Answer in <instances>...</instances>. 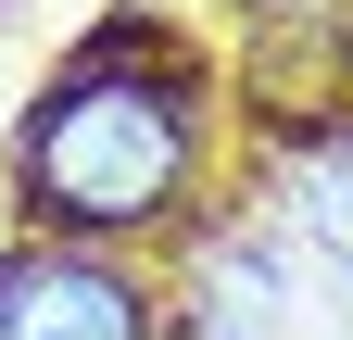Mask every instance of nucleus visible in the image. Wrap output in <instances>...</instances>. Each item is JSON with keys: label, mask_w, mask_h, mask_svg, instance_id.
<instances>
[{"label": "nucleus", "mask_w": 353, "mask_h": 340, "mask_svg": "<svg viewBox=\"0 0 353 340\" xmlns=\"http://www.w3.org/2000/svg\"><path fill=\"white\" fill-rule=\"evenodd\" d=\"M202 101L214 76L152 25H101L76 38L63 76L38 89L26 139H13V189H26V240H76V252H126L190 227L202 189Z\"/></svg>", "instance_id": "f257e3e1"}, {"label": "nucleus", "mask_w": 353, "mask_h": 340, "mask_svg": "<svg viewBox=\"0 0 353 340\" xmlns=\"http://www.w3.org/2000/svg\"><path fill=\"white\" fill-rule=\"evenodd\" d=\"M341 0H240V25H328Z\"/></svg>", "instance_id": "39448f33"}, {"label": "nucleus", "mask_w": 353, "mask_h": 340, "mask_svg": "<svg viewBox=\"0 0 353 340\" xmlns=\"http://www.w3.org/2000/svg\"><path fill=\"white\" fill-rule=\"evenodd\" d=\"M164 290L126 252H76V240H13L0 252V340H164Z\"/></svg>", "instance_id": "f03ea898"}, {"label": "nucleus", "mask_w": 353, "mask_h": 340, "mask_svg": "<svg viewBox=\"0 0 353 340\" xmlns=\"http://www.w3.org/2000/svg\"><path fill=\"white\" fill-rule=\"evenodd\" d=\"M303 240L353 277V126H328V139L303 151Z\"/></svg>", "instance_id": "20e7f679"}, {"label": "nucleus", "mask_w": 353, "mask_h": 340, "mask_svg": "<svg viewBox=\"0 0 353 340\" xmlns=\"http://www.w3.org/2000/svg\"><path fill=\"white\" fill-rule=\"evenodd\" d=\"M328 63H341V126H353V0L328 13Z\"/></svg>", "instance_id": "423d86ee"}, {"label": "nucleus", "mask_w": 353, "mask_h": 340, "mask_svg": "<svg viewBox=\"0 0 353 340\" xmlns=\"http://www.w3.org/2000/svg\"><path fill=\"white\" fill-rule=\"evenodd\" d=\"M190 328H202V340H278V328H290L278 252L240 240V227H202V240H190Z\"/></svg>", "instance_id": "7ed1b4c3"}]
</instances>
